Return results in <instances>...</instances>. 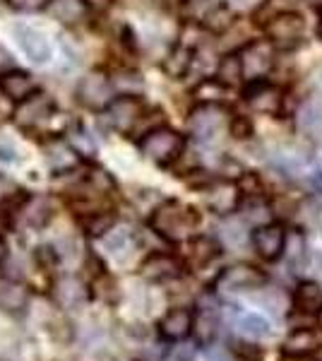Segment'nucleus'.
<instances>
[{"instance_id":"1","label":"nucleus","mask_w":322,"mask_h":361,"mask_svg":"<svg viewBox=\"0 0 322 361\" xmlns=\"http://www.w3.org/2000/svg\"><path fill=\"white\" fill-rule=\"evenodd\" d=\"M149 224L161 238L175 243V241L188 238L192 231L197 229V224H200V214H197L190 205H185V202L166 200V202H161L154 212H151Z\"/></svg>"},{"instance_id":"2","label":"nucleus","mask_w":322,"mask_h":361,"mask_svg":"<svg viewBox=\"0 0 322 361\" xmlns=\"http://www.w3.org/2000/svg\"><path fill=\"white\" fill-rule=\"evenodd\" d=\"M75 97L89 111H106V106L116 99V87L104 70H92L80 78Z\"/></svg>"},{"instance_id":"3","label":"nucleus","mask_w":322,"mask_h":361,"mask_svg":"<svg viewBox=\"0 0 322 361\" xmlns=\"http://www.w3.org/2000/svg\"><path fill=\"white\" fill-rule=\"evenodd\" d=\"M183 149V135H178L171 128H151L140 140V152L154 164H171Z\"/></svg>"},{"instance_id":"4","label":"nucleus","mask_w":322,"mask_h":361,"mask_svg":"<svg viewBox=\"0 0 322 361\" xmlns=\"http://www.w3.org/2000/svg\"><path fill=\"white\" fill-rule=\"evenodd\" d=\"M54 114H56V102L46 92L39 90L34 94H29L27 99H22V102H17V106L13 109L17 128H22L27 133L39 130L41 126L54 118Z\"/></svg>"},{"instance_id":"5","label":"nucleus","mask_w":322,"mask_h":361,"mask_svg":"<svg viewBox=\"0 0 322 361\" xmlns=\"http://www.w3.org/2000/svg\"><path fill=\"white\" fill-rule=\"evenodd\" d=\"M13 37L15 44L20 46V51L25 54L34 66H46L54 58V46H51L49 37H46L41 29L25 25V22H17L13 25Z\"/></svg>"},{"instance_id":"6","label":"nucleus","mask_w":322,"mask_h":361,"mask_svg":"<svg viewBox=\"0 0 322 361\" xmlns=\"http://www.w3.org/2000/svg\"><path fill=\"white\" fill-rule=\"evenodd\" d=\"M265 29L269 44L282 51H289L301 44L303 32H306V22H303V17L298 13H279L267 22Z\"/></svg>"},{"instance_id":"7","label":"nucleus","mask_w":322,"mask_h":361,"mask_svg":"<svg viewBox=\"0 0 322 361\" xmlns=\"http://www.w3.org/2000/svg\"><path fill=\"white\" fill-rule=\"evenodd\" d=\"M267 282L265 272H260L253 265H231L216 277V289L221 294H236V292H250V289H257Z\"/></svg>"},{"instance_id":"8","label":"nucleus","mask_w":322,"mask_h":361,"mask_svg":"<svg viewBox=\"0 0 322 361\" xmlns=\"http://www.w3.org/2000/svg\"><path fill=\"white\" fill-rule=\"evenodd\" d=\"M226 128V111L219 109L216 104H204L190 116V130L192 135L202 142H212L224 133Z\"/></svg>"},{"instance_id":"9","label":"nucleus","mask_w":322,"mask_h":361,"mask_svg":"<svg viewBox=\"0 0 322 361\" xmlns=\"http://www.w3.org/2000/svg\"><path fill=\"white\" fill-rule=\"evenodd\" d=\"M142 102L137 97L130 94H123L116 97L113 102L106 106V121L111 128H116L118 133H130L137 121L142 118Z\"/></svg>"},{"instance_id":"10","label":"nucleus","mask_w":322,"mask_h":361,"mask_svg":"<svg viewBox=\"0 0 322 361\" xmlns=\"http://www.w3.org/2000/svg\"><path fill=\"white\" fill-rule=\"evenodd\" d=\"M41 149H44V159L49 169L54 173H70L75 166L80 164V154L70 147L68 140L61 137H49L41 142Z\"/></svg>"},{"instance_id":"11","label":"nucleus","mask_w":322,"mask_h":361,"mask_svg":"<svg viewBox=\"0 0 322 361\" xmlns=\"http://www.w3.org/2000/svg\"><path fill=\"white\" fill-rule=\"evenodd\" d=\"M253 246L255 253L260 255L262 260H279L286 250V231L279 224H265L260 229H255L253 234Z\"/></svg>"},{"instance_id":"12","label":"nucleus","mask_w":322,"mask_h":361,"mask_svg":"<svg viewBox=\"0 0 322 361\" xmlns=\"http://www.w3.org/2000/svg\"><path fill=\"white\" fill-rule=\"evenodd\" d=\"M204 200H207V207L212 212L226 217V214L236 212L238 202H241V190L233 180H219V183H212L204 190Z\"/></svg>"},{"instance_id":"13","label":"nucleus","mask_w":322,"mask_h":361,"mask_svg":"<svg viewBox=\"0 0 322 361\" xmlns=\"http://www.w3.org/2000/svg\"><path fill=\"white\" fill-rule=\"evenodd\" d=\"M238 58H241L243 75L250 80L265 78L269 73V68H272V49H269V44L265 42H253V44L243 46Z\"/></svg>"},{"instance_id":"14","label":"nucleus","mask_w":322,"mask_h":361,"mask_svg":"<svg viewBox=\"0 0 322 361\" xmlns=\"http://www.w3.org/2000/svg\"><path fill=\"white\" fill-rule=\"evenodd\" d=\"M245 102L257 114H279L282 109V92L265 80H253V85L245 90Z\"/></svg>"},{"instance_id":"15","label":"nucleus","mask_w":322,"mask_h":361,"mask_svg":"<svg viewBox=\"0 0 322 361\" xmlns=\"http://www.w3.org/2000/svg\"><path fill=\"white\" fill-rule=\"evenodd\" d=\"M140 275L149 282H168L180 275V260L168 253H151L142 265H140Z\"/></svg>"},{"instance_id":"16","label":"nucleus","mask_w":322,"mask_h":361,"mask_svg":"<svg viewBox=\"0 0 322 361\" xmlns=\"http://www.w3.org/2000/svg\"><path fill=\"white\" fill-rule=\"evenodd\" d=\"M0 90L5 92V97H8L10 102L17 104V102H22V99H27L29 94H34V92L39 90V85L27 70L10 68L8 73L0 75Z\"/></svg>"},{"instance_id":"17","label":"nucleus","mask_w":322,"mask_h":361,"mask_svg":"<svg viewBox=\"0 0 322 361\" xmlns=\"http://www.w3.org/2000/svg\"><path fill=\"white\" fill-rule=\"evenodd\" d=\"M192 330V311L190 308H171L161 320H159V335L166 342H180L190 335Z\"/></svg>"},{"instance_id":"18","label":"nucleus","mask_w":322,"mask_h":361,"mask_svg":"<svg viewBox=\"0 0 322 361\" xmlns=\"http://www.w3.org/2000/svg\"><path fill=\"white\" fill-rule=\"evenodd\" d=\"M29 306V289L15 277H0V311L17 316L25 313Z\"/></svg>"},{"instance_id":"19","label":"nucleus","mask_w":322,"mask_h":361,"mask_svg":"<svg viewBox=\"0 0 322 361\" xmlns=\"http://www.w3.org/2000/svg\"><path fill=\"white\" fill-rule=\"evenodd\" d=\"M54 296H56V304L66 311H80L87 304V289L85 284L80 282L78 277H61L54 287Z\"/></svg>"},{"instance_id":"20","label":"nucleus","mask_w":322,"mask_h":361,"mask_svg":"<svg viewBox=\"0 0 322 361\" xmlns=\"http://www.w3.org/2000/svg\"><path fill=\"white\" fill-rule=\"evenodd\" d=\"M318 349H322L320 325H308V328L296 330L284 345V352L289 354V357H306V354H315Z\"/></svg>"},{"instance_id":"21","label":"nucleus","mask_w":322,"mask_h":361,"mask_svg":"<svg viewBox=\"0 0 322 361\" xmlns=\"http://www.w3.org/2000/svg\"><path fill=\"white\" fill-rule=\"evenodd\" d=\"M54 217V207H51L49 197L44 195H34V197H25L22 200V222H25L29 229H44L46 224Z\"/></svg>"},{"instance_id":"22","label":"nucleus","mask_w":322,"mask_h":361,"mask_svg":"<svg viewBox=\"0 0 322 361\" xmlns=\"http://www.w3.org/2000/svg\"><path fill=\"white\" fill-rule=\"evenodd\" d=\"M46 10L51 13L54 20H58L61 25H80L87 17V5L82 0H49Z\"/></svg>"},{"instance_id":"23","label":"nucleus","mask_w":322,"mask_h":361,"mask_svg":"<svg viewBox=\"0 0 322 361\" xmlns=\"http://www.w3.org/2000/svg\"><path fill=\"white\" fill-rule=\"evenodd\" d=\"M296 308L306 316L322 313V289L315 282H301L296 289Z\"/></svg>"},{"instance_id":"24","label":"nucleus","mask_w":322,"mask_h":361,"mask_svg":"<svg viewBox=\"0 0 322 361\" xmlns=\"http://www.w3.org/2000/svg\"><path fill=\"white\" fill-rule=\"evenodd\" d=\"M298 128H301L306 135L310 137H318L322 135V106L315 102H306L301 109H298Z\"/></svg>"},{"instance_id":"25","label":"nucleus","mask_w":322,"mask_h":361,"mask_svg":"<svg viewBox=\"0 0 322 361\" xmlns=\"http://www.w3.org/2000/svg\"><path fill=\"white\" fill-rule=\"evenodd\" d=\"M221 253V246L209 236H200L190 243V260L195 267H207L212 260L219 258Z\"/></svg>"},{"instance_id":"26","label":"nucleus","mask_w":322,"mask_h":361,"mask_svg":"<svg viewBox=\"0 0 322 361\" xmlns=\"http://www.w3.org/2000/svg\"><path fill=\"white\" fill-rule=\"evenodd\" d=\"M236 330L243 337H248V340H265V337H269V333H272L269 323L262 316H257V313H243V316H238Z\"/></svg>"},{"instance_id":"27","label":"nucleus","mask_w":322,"mask_h":361,"mask_svg":"<svg viewBox=\"0 0 322 361\" xmlns=\"http://www.w3.org/2000/svg\"><path fill=\"white\" fill-rule=\"evenodd\" d=\"M192 66V51L188 46H175V49L163 58V70H166L171 78H185V73Z\"/></svg>"},{"instance_id":"28","label":"nucleus","mask_w":322,"mask_h":361,"mask_svg":"<svg viewBox=\"0 0 322 361\" xmlns=\"http://www.w3.org/2000/svg\"><path fill=\"white\" fill-rule=\"evenodd\" d=\"M116 217L111 212H104V209H92L85 219H82V229L89 236H104L106 231L113 229Z\"/></svg>"},{"instance_id":"29","label":"nucleus","mask_w":322,"mask_h":361,"mask_svg":"<svg viewBox=\"0 0 322 361\" xmlns=\"http://www.w3.org/2000/svg\"><path fill=\"white\" fill-rule=\"evenodd\" d=\"M68 142H70V147L75 149L78 154H87V157H92V154H97V142H94V137H92V133L87 130L85 126H70V130H68Z\"/></svg>"},{"instance_id":"30","label":"nucleus","mask_w":322,"mask_h":361,"mask_svg":"<svg viewBox=\"0 0 322 361\" xmlns=\"http://www.w3.org/2000/svg\"><path fill=\"white\" fill-rule=\"evenodd\" d=\"M192 94L202 104H219L228 97V87L224 82H219V80H202Z\"/></svg>"},{"instance_id":"31","label":"nucleus","mask_w":322,"mask_h":361,"mask_svg":"<svg viewBox=\"0 0 322 361\" xmlns=\"http://www.w3.org/2000/svg\"><path fill=\"white\" fill-rule=\"evenodd\" d=\"M202 20H204V27H207L209 32L224 34L226 29L233 25V13L226 8V5H219V8L207 10V13L202 15Z\"/></svg>"},{"instance_id":"32","label":"nucleus","mask_w":322,"mask_h":361,"mask_svg":"<svg viewBox=\"0 0 322 361\" xmlns=\"http://www.w3.org/2000/svg\"><path fill=\"white\" fill-rule=\"evenodd\" d=\"M104 246H106L111 255L120 258V255H125L132 248V238L125 229H111L104 234Z\"/></svg>"},{"instance_id":"33","label":"nucleus","mask_w":322,"mask_h":361,"mask_svg":"<svg viewBox=\"0 0 322 361\" xmlns=\"http://www.w3.org/2000/svg\"><path fill=\"white\" fill-rule=\"evenodd\" d=\"M243 80V68H241V58L236 54L226 56L224 61L219 63V82L228 85H238Z\"/></svg>"},{"instance_id":"34","label":"nucleus","mask_w":322,"mask_h":361,"mask_svg":"<svg viewBox=\"0 0 322 361\" xmlns=\"http://www.w3.org/2000/svg\"><path fill=\"white\" fill-rule=\"evenodd\" d=\"M25 190L15 183L10 176L0 173V207H8V205H15V202H22L25 200Z\"/></svg>"},{"instance_id":"35","label":"nucleus","mask_w":322,"mask_h":361,"mask_svg":"<svg viewBox=\"0 0 322 361\" xmlns=\"http://www.w3.org/2000/svg\"><path fill=\"white\" fill-rule=\"evenodd\" d=\"M221 238L228 243H233V246H241V243L245 241V226L241 222H226L224 226H221Z\"/></svg>"},{"instance_id":"36","label":"nucleus","mask_w":322,"mask_h":361,"mask_svg":"<svg viewBox=\"0 0 322 361\" xmlns=\"http://www.w3.org/2000/svg\"><path fill=\"white\" fill-rule=\"evenodd\" d=\"M286 243H289V260H291V265L301 263L303 255H306V238H303V234H294L291 238H286Z\"/></svg>"},{"instance_id":"37","label":"nucleus","mask_w":322,"mask_h":361,"mask_svg":"<svg viewBox=\"0 0 322 361\" xmlns=\"http://www.w3.org/2000/svg\"><path fill=\"white\" fill-rule=\"evenodd\" d=\"M94 289H97L99 299H104V301H113L116 296H118V294H116V282L111 277H106V275H101V277L97 279Z\"/></svg>"},{"instance_id":"38","label":"nucleus","mask_w":322,"mask_h":361,"mask_svg":"<svg viewBox=\"0 0 322 361\" xmlns=\"http://www.w3.org/2000/svg\"><path fill=\"white\" fill-rule=\"evenodd\" d=\"M233 352H236V357L243 361H260L262 359V349H257L255 345H248V342H236V345H233Z\"/></svg>"},{"instance_id":"39","label":"nucleus","mask_w":322,"mask_h":361,"mask_svg":"<svg viewBox=\"0 0 322 361\" xmlns=\"http://www.w3.org/2000/svg\"><path fill=\"white\" fill-rule=\"evenodd\" d=\"M8 5L20 13H39L49 5V0H8Z\"/></svg>"},{"instance_id":"40","label":"nucleus","mask_w":322,"mask_h":361,"mask_svg":"<svg viewBox=\"0 0 322 361\" xmlns=\"http://www.w3.org/2000/svg\"><path fill=\"white\" fill-rule=\"evenodd\" d=\"M262 3H265V0H228V10H236V13H253V10L260 8Z\"/></svg>"},{"instance_id":"41","label":"nucleus","mask_w":322,"mask_h":361,"mask_svg":"<svg viewBox=\"0 0 322 361\" xmlns=\"http://www.w3.org/2000/svg\"><path fill=\"white\" fill-rule=\"evenodd\" d=\"M13 154H17V149L13 147V145H5V147H0V159L3 161H20V157H13Z\"/></svg>"},{"instance_id":"42","label":"nucleus","mask_w":322,"mask_h":361,"mask_svg":"<svg viewBox=\"0 0 322 361\" xmlns=\"http://www.w3.org/2000/svg\"><path fill=\"white\" fill-rule=\"evenodd\" d=\"M8 114H13V102L5 97V92L0 90V118H5Z\"/></svg>"},{"instance_id":"43","label":"nucleus","mask_w":322,"mask_h":361,"mask_svg":"<svg viewBox=\"0 0 322 361\" xmlns=\"http://www.w3.org/2000/svg\"><path fill=\"white\" fill-rule=\"evenodd\" d=\"M10 68H13V58H10L8 51H5L3 46H0V75L8 73Z\"/></svg>"},{"instance_id":"44","label":"nucleus","mask_w":322,"mask_h":361,"mask_svg":"<svg viewBox=\"0 0 322 361\" xmlns=\"http://www.w3.org/2000/svg\"><path fill=\"white\" fill-rule=\"evenodd\" d=\"M82 3L87 5V8H94V10H106L113 0H82Z\"/></svg>"},{"instance_id":"45","label":"nucleus","mask_w":322,"mask_h":361,"mask_svg":"<svg viewBox=\"0 0 322 361\" xmlns=\"http://www.w3.org/2000/svg\"><path fill=\"white\" fill-rule=\"evenodd\" d=\"M5 258H8V246H5V241L0 238V265L5 263Z\"/></svg>"},{"instance_id":"46","label":"nucleus","mask_w":322,"mask_h":361,"mask_svg":"<svg viewBox=\"0 0 322 361\" xmlns=\"http://www.w3.org/2000/svg\"><path fill=\"white\" fill-rule=\"evenodd\" d=\"M318 94H320V97H322V78H320V80H318Z\"/></svg>"},{"instance_id":"47","label":"nucleus","mask_w":322,"mask_h":361,"mask_svg":"<svg viewBox=\"0 0 322 361\" xmlns=\"http://www.w3.org/2000/svg\"><path fill=\"white\" fill-rule=\"evenodd\" d=\"M318 37L322 39V22H320V27H318Z\"/></svg>"}]
</instances>
